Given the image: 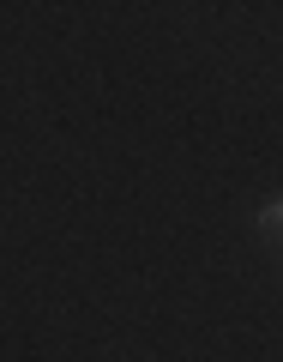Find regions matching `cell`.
<instances>
[{
	"label": "cell",
	"instance_id": "1",
	"mask_svg": "<svg viewBox=\"0 0 283 362\" xmlns=\"http://www.w3.org/2000/svg\"><path fill=\"white\" fill-rule=\"evenodd\" d=\"M265 223H271V230L283 223V199H277V206H265Z\"/></svg>",
	"mask_w": 283,
	"mask_h": 362
}]
</instances>
